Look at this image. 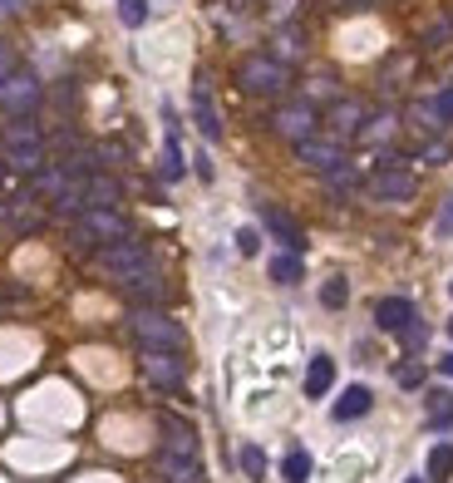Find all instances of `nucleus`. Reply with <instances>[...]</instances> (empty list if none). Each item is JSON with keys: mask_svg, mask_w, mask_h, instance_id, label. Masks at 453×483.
Segmentation results:
<instances>
[{"mask_svg": "<svg viewBox=\"0 0 453 483\" xmlns=\"http://www.w3.org/2000/svg\"><path fill=\"white\" fill-rule=\"evenodd\" d=\"M394 380L404 385V390H419V385H424V365H414V360H409V365H399V375H394Z\"/></svg>", "mask_w": 453, "mask_h": 483, "instance_id": "nucleus-32", "label": "nucleus"}, {"mask_svg": "<svg viewBox=\"0 0 453 483\" xmlns=\"http://www.w3.org/2000/svg\"><path fill=\"white\" fill-rule=\"evenodd\" d=\"M414 187H419L414 173H409V168H399V163H385V168L370 178V193L385 197V203H409V197H414Z\"/></svg>", "mask_w": 453, "mask_h": 483, "instance_id": "nucleus-7", "label": "nucleus"}, {"mask_svg": "<svg viewBox=\"0 0 453 483\" xmlns=\"http://www.w3.org/2000/svg\"><path fill=\"white\" fill-rule=\"evenodd\" d=\"M281 478H286V483H305V478H311V454H305V449H291V454L281 459Z\"/></svg>", "mask_w": 453, "mask_h": 483, "instance_id": "nucleus-24", "label": "nucleus"}, {"mask_svg": "<svg viewBox=\"0 0 453 483\" xmlns=\"http://www.w3.org/2000/svg\"><path fill=\"white\" fill-rule=\"evenodd\" d=\"M119 20L129 30H139L143 20H149V0H119Z\"/></svg>", "mask_w": 453, "mask_h": 483, "instance_id": "nucleus-30", "label": "nucleus"}, {"mask_svg": "<svg viewBox=\"0 0 453 483\" xmlns=\"http://www.w3.org/2000/svg\"><path fill=\"white\" fill-rule=\"evenodd\" d=\"M163 449H168V454H197V434H193V424H183V419L163 415Z\"/></svg>", "mask_w": 453, "mask_h": 483, "instance_id": "nucleus-18", "label": "nucleus"}, {"mask_svg": "<svg viewBox=\"0 0 453 483\" xmlns=\"http://www.w3.org/2000/svg\"><path fill=\"white\" fill-rule=\"evenodd\" d=\"M439 232H453V197L444 203V213H439Z\"/></svg>", "mask_w": 453, "mask_h": 483, "instance_id": "nucleus-39", "label": "nucleus"}, {"mask_svg": "<svg viewBox=\"0 0 453 483\" xmlns=\"http://www.w3.org/2000/svg\"><path fill=\"white\" fill-rule=\"evenodd\" d=\"M394 129H399L394 114H375V119H365L360 139H370V143H389V139H394Z\"/></svg>", "mask_w": 453, "mask_h": 483, "instance_id": "nucleus-23", "label": "nucleus"}, {"mask_svg": "<svg viewBox=\"0 0 453 483\" xmlns=\"http://www.w3.org/2000/svg\"><path fill=\"white\" fill-rule=\"evenodd\" d=\"M129 237V223H123L119 207H84L75 217V242H99V247H109V242H123Z\"/></svg>", "mask_w": 453, "mask_h": 483, "instance_id": "nucleus-3", "label": "nucleus"}, {"mask_svg": "<svg viewBox=\"0 0 453 483\" xmlns=\"http://www.w3.org/2000/svg\"><path fill=\"white\" fill-rule=\"evenodd\" d=\"M453 474V444H434L429 454V483H444Z\"/></svg>", "mask_w": 453, "mask_h": 483, "instance_id": "nucleus-26", "label": "nucleus"}, {"mask_svg": "<svg viewBox=\"0 0 453 483\" xmlns=\"http://www.w3.org/2000/svg\"><path fill=\"white\" fill-rule=\"evenodd\" d=\"M237 251H241V257H257V251H261V232H257V227H241V232H237Z\"/></svg>", "mask_w": 453, "mask_h": 483, "instance_id": "nucleus-33", "label": "nucleus"}, {"mask_svg": "<svg viewBox=\"0 0 453 483\" xmlns=\"http://www.w3.org/2000/svg\"><path fill=\"white\" fill-rule=\"evenodd\" d=\"M237 84L247 94H281L291 84V65H281L276 55H251V59H241Z\"/></svg>", "mask_w": 453, "mask_h": 483, "instance_id": "nucleus-4", "label": "nucleus"}, {"mask_svg": "<svg viewBox=\"0 0 453 483\" xmlns=\"http://www.w3.org/2000/svg\"><path fill=\"white\" fill-rule=\"evenodd\" d=\"M271 123H276V133H281V139H291V143H305V139H315V123H321V114H315L311 109V104H281V109H276V119H271Z\"/></svg>", "mask_w": 453, "mask_h": 483, "instance_id": "nucleus-6", "label": "nucleus"}, {"mask_svg": "<svg viewBox=\"0 0 453 483\" xmlns=\"http://www.w3.org/2000/svg\"><path fill=\"white\" fill-rule=\"evenodd\" d=\"M143 375H149L158 390H177L187 370L177 360V351H143Z\"/></svg>", "mask_w": 453, "mask_h": 483, "instance_id": "nucleus-8", "label": "nucleus"}, {"mask_svg": "<svg viewBox=\"0 0 453 483\" xmlns=\"http://www.w3.org/2000/svg\"><path fill=\"white\" fill-rule=\"evenodd\" d=\"M237 459H241V474H247V478H261V474H267V454H261L257 444H247Z\"/></svg>", "mask_w": 453, "mask_h": 483, "instance_id": "nucleus-31", "label": "nucleus"}, {"mask_svg": "<svg viewBox=\"0 0 453 483\" xmlns=\"http://www.w3.org/2000/svg\"><path fill=\"white\" fill-rule=\"evenodd\" d=\"M453 35V20H439L434 30H429V45H439V40H448Z\"/></svg>", "mask_w": 453, "mask_h": 483, "instance_id": "nucleus-36", "label": "nucleus"}, {"mask_svg": "<svg viewBox=\"0 0 453 483\" xmlns=\"http://www.w3.org/2000/svg\"><path fill=\"white\" fill-rule=\"evenodd\" d=\"M158 469H163V478H173V483H203L197 454H168V449H158Z\"/></svg>", "mask_w": 453, "mask_h": 483, "instance_id": "nucleus-16", "label": "nucleus"}, {"mask_svg": "<svg viewBox=\"0 0 453 483\" xmlns=\"http://www.w3.org/2000/svg\"><path fill=\"white\" fill-rule=\"evenodd\" d=\"M439 375H453V351L444 355V360H439Z\"/></svg>", "mask_w": 453, "mask_h": 483, "instance_id": "nucleus-41", "label": "nucleus"}, {"mask_svg": "<svg viewBox=\"0 0 453 483\" xmlns=\"http://www.w3.org/2000/svg\"><path fill=\"white\" fill-rule=\"evenodd\" d=\"M276 45H281V65H291V59H301L305 55V45H301V30H281V35H276Z\"/></svg>", "mask_w": 453, "mask_h": 483, "instance_id": "nucleus-28", "label": "nucleus"}, {"mask_svg": "<svg viewBox=\"0 0 453 483\" xmlns=\"http://www.w3.org/2000/svg\"><path fill=\"white\" fill-rule=\"evenodd\" d=\"M424 159H429V163H444V159H448V143H429Z\"/></svg>", "mask_w": 453, "mask_h": 483, "instance_id": "nucleus-37", "label": "nucleus"}, {"mask_svg": "<svg viewBox=\"0 0 453 483\" xmlns=\"http://www.w3.org/2000/svg\"><path fill=\"white\" fill-rule=\"evenodd\" d=\"M399 341H404V345H409V351H419V345H424V341H429V331H424V325H419V316H414V321H409V325H404V331H399Z\"/></svg>", "mask_w": 453, "mask_h": 483, "instance_id": "nucleus-34", "label": "nucleus"}, {"mask_svg": "<svg viewBox=\"0 0 453 483\" xmlns=\"http://www.w3.org/2000/svg\"><path fill=\"white\" fill-rule=\"evenodd\" d=\"M375 405L370 385H350V390H340V400L331 405V419H340V424H350V419H365Z\"/></svg>", "mask_w": 453, "mask_h": 483, "instance_id": "nucleus-14", "label": "nucleus"}, {"mask_svg": "<svg viewBox=\"0 0 453 483\" xmlns=\"http://www.w3.org/2000/svg\"><path fill=\"white\" fill-rule=\"evenodd\" d=\"M40 99H45V84H40L35 75H25V69H15V75L0 79V109H5L10 119H25V114H35Z\"/></svg>", "mask_w": 453, "mask_h": 483, "instance_id": "nucleus-5", "label": "nucleus"}, {"mask_svg": "<svg viewBox=\"0 0 453 483\" xmlns=\"http://www.w3.org/2000/svg\"><path fill=\"white\" fill-rule=\"evenodd\" d=\"M448 335H453V321H448Z\"/></svg>", "mask_w": 453, "mask_h": 483, "instance_id": "nucleus-45", "label": "nucleus"}, {"mask_svg": "<svg viewBox=\"0 0 453 483\" xmlns=\"http://www.w3.org/2000/svg\"><path fill=\"white\" fill-rule=\"evenodd\" d=\"M331 385H335V360L331 355H311V365H305V400H321Z\"/></svg>", "mask_w": 453, "mask_h": 483, "instance_id": "nucleus-17", "label": "nucleus"}, {"mask_svg": "<svg viewBox=\"0 0 453 483\" xmlns=\"http://www.w3.org/2000/svg\"><path fill=\"white\" fill-rule=\"evenodd\" d=\"M261 227H267V232L276 237L286 251H301V247H305V237H301L296 217H286L281 207H271V203H261Z\"/></svg>", "mask_w": 453, "mask_h": 483, "instance_id": "nucleus-11", "label": "nucleus"}, {"mask_svg": "<svg viewBox=\"0 0 453 483\" xmlns=\"http://www.w3.org/2000/svg\"><path fill=\"white\" fill-rule=\"evenodd\" d=\"M5 75H15V55H10L5 45H0V79H5Z\"/></svg>", "mask_w": 453, "mask_h": 483, "instance_id": "nucleus-38", "label": "nucleus"}, {"mask_svg": "<svg viewBox=\"0 0 453 483\" xmlns=\"http://www.w3.org/2000/svg\"><path fill=\"white\" fill-rule=\"evenodd\" d=\"M123 291H129L133 301H143V306H158V301H163V277H158V271H143V277L123 281Z\"/></svg>", "mask_w": 453, "mask_h": 483, "instance_id": "nucleus-21", "label": "nucleus"}, {"mask_svg": "<svg viewBox=\"0 0 453 483\" xmlns=\"http://www.w3.org/2000/svg\"><path fill=\"white\" fill-rule=\"evenodd\" d=\"M84 203L89 207H119L123 203V183L113 173H89L84 178Z\"/></svg>", "mask_w": 453, "mask_h": 483, "instance_id": "nucleus-12", "label": "nucleus"}, {"mask_svg": "<svg viewBox=\"0 0 453 483\" xmlns=\"http://www.w3.org/2000/svg\"><path fill=\"white\" fill-rule=\"evenodd\" d=\"M296 159L305 168H315V173H331V168L345 163V149H340V139H305V143H296Z\"/></svg>", "mask_w": 453, "mask_h": 483, "instance_id": "nucleus-10", "label": "nucleus"}, {"mask_svg": "<svg viewBox=\"0 0 453 483\" xmlns=\"http://www.w3.org/2000/svg\"><path fill=\"white\" fill-rule=\"evenodd\" d=\"M193 119H197V129H203V139H213V143L222 139V119H217V104H213L203 79L193 84Z\"/></svg>", "mask_w": 453, "mask_h": 483, "instance_id": "nucleus-15", "label": "nucleus"}, {"mask_svg": "<svg viewBox=\"0 0 453 483\" xmlns=\"http://www.w3.org/2000/svg\"><path fill=\"white\" fill-rule=\"evenodd\" d=\"M129 331L143 351H183V325H177L168 311L158 306H133L129 316Z\"/></svg>", "mask_w": 453, "mask_h": 483, "instance_id": "nucleus-1", "label": "nucleus"}, {"mask_svg": "<svg viewBox=\"0 0 453 483\" xmlns=\"http://www.w3.org/2000/svg\"><path fill=\"white\" fill-rule=\"evenodd\" d=\"M325 129H331L335 139H360V129H365V104H360V99H335L331 109H325Z\"/></svg>", "mask_w": 453, "mask_h": 483, "instance_id": "nucleus-9", "label": "nucleus"}, {"mask_svg": "<svg viewBox=\"0 0 453 483\" xmlns=\"http://www.w3.org/2000/svg\"><path fill=\"white\" fill-rule=\"evenodd\" d=\"M409 321H414V301H409V296H385L375 306V325H379V331H389V335H399Z\"/></svg>", "mask_w": 453, "mask_h": 483, "instance_id": "nucleus-13", "label": "nucleus"}, {"mask_svg": "<svg viewBox=\"0 0 453 483\" xmlns=\"http://www.w3.org/2000/svg\"><path fill=\"white\" fill-rule=\"evenodd\" d=\"M434 114H439V123H453V84L434 94Z\"/></svg>", "mask_w": 453, "mask_h": 483, "instance_id": "nucleus-35", "label": "nucleus"}, {"mask_svg": "<svg viewBox=\"0 0 453 483\" xmlns=\"http://www.w3.org/2000/svg\"><path fill=\"white\" fill-rule=\"evenodd\" d=\"M409 483H429V478H409Z\"/></svg>", "mask_w": 453, "mask_h": 483, "instance_id": "nucleus-44", "label": "nucleus"}, {"mask_svg": "<svg viewBox=\"0 0 453 483\" xmlns=\"http://www.w3.org/2000/svg\"><path fill=\"white\" fill-rule=\"evenodd\" d=\"M5 163L15 173H40L45 168V143H5Z\"/></svg>", "mask_w": 453, "mask_h": 483, "instance_id": "nucleus-19", "label": "nucleus"}, {"mask_svg": "<svg viewBox=\"0 0 453 483\" xmlns=\"http://www.w3.org/2000/svg\"><path fill=\"white\" fill-rule=\"evenodd\" d=\"M5 143H45V133H40V123H30V114H25V119H15L5 129Z\"/></svg>", "mask_w": 453, "mask_h": 483, "instance_id": "nucleus-27", "label": "nucleus"}, {"mask_svg": "<svg viewBox=\"0 0 453 483\" xmlns=\"http://www.w3.org/2000/svg\"><path fill=\"white\" fill-rule=\"evenodd\" d=\"M321 301H325L331 311H340L345 301H350V287H345V277H331V281H325V287H321Z\"/></svg>", "mask_w": 453, "mask_h": 483, "instance_id": "nucleus-29", "label": "nucleus"}, {"mask_svg": "<svg viewBox=\"0 0 453 483\" xmlns=\"http://www.w3.org/2000/svg\"><path fill=\"white\" fill-rule=\"evenodd\" d=\"M5 223H10V213H5V207H0V227H5Z\"/></svg>", "mask_w": 453, "mask_h": 483, "instance_id": "nucleus-42", "label": "nucleus"}, {"mask_svg": "<svg viewBox=\"0 0 453 483\" xmlns=\"http://www.w3.org/2000/svg\"><path fill=\"white\" fill-rule=\"evenodd\" d=\"M429 424H434V429H453V395L448 390L429 395Z\"/></svg>", "mask_w": 453, "mask_h": 483, "instance_id": "nucleus-25", "label": "nucleus"}, {"mask_svg": "<svg viewBox=\"0 0 453 483\" xmlns=\"http://www.w3.org/2000/svg\"><path fill=\"white\" fill-rule=\"evenodd\" d=\"M0 183H5V163H0Z\"/></svg>", "mask_w": 453, "mask_h": 483, "instance_id": "nucleus-43", "label": "nucleus"}, {"mask_svg": "<svg viewBox=\"0 0 453 483\" xmlns=\"http://www.w3.org/2000/svg\"><path fill=\"white\" fill-rule=\"evenodd\" d=\"M448 291H453V281H448Z\"/></svg>", "mask_w": 453, "mask_h": 483, "instance_id": "nucleus-46", "label": "nucleus"}, {"mask_svg": "<svg viewBox=\"0 0 453 483\" xmlns=\"http://www.w3.org/2000/svg\"><path fill=\"white\" fill-rule=\"evenodd\" d=\"M99 267L109 271L119 287H123V281H133V277H143V271H158V267H153V257H149V247H143V242H133V237L99 247Z\"/></svg>", "mask_w": 453, "mask_h": 483, "instance_id": "nucleus-2", "label": "nucleus"}, {"mask_svg": "<svg viewBox=\"0 0 453 483\" xmlns=\"http://www.w3.org/2000/svg\"><path fill=\"white\" fill-rule=\"evenodd\" d=\"M301 277H305L301 251H276V257H271V281H276V287H296Z\"/></svg>", "mask_w": 453, "mask_h": 483, "instance_id": "nucleus-20", "label": "nucleus"}, {"mask_svg": "<svg viewBox=\"0 0 453 483\" xmlns=\"http://www.w3.org/2000/svg\"><path fill=\"white\" fill-rule=\"evenodd\" d=\"M340 10H370V0H340Z\"/></svg>", "mask_w": 453, "mask_h": 483, "instance_id": "nucleus-40", "label": "nucleus"}, {"mask_svg": "<svg viewBox=\"0 0 453 483\" xmlns=\"http://www.w3.org/2000/svg\"><path fill=\"white\" fill-rule=\"evenodd\" d=\"M158 173H163V183H177V178L187 173L183 149H177V139H173V133H168V143H163V163H158Z\"/></svg>", "mask_w": 453, "mask_h": 483, "instance_id": "nucleus-22", "label": "nucleus"}]
</instances>
